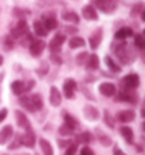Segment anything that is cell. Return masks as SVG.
Wrapping results in <instances>:
<instances>
[{
	"label": "cell",
	"mask_w": 145,
	"mask_h": 155,
	"mask_svg": "<svg viewBox=\"0 0 145 155\" xmlns=\"http://www.w3.org/2000/svg\"><path fill=\"white\" fill-rule=\"evenodd\" d=\"M64 42H65V35H62V34H57V35L51 40V42H49V51H51L52 54H59Z\"/></svg>",
	"instance_id": "cell-5"
},
{
	"label": "cell",
	"mask_w": 145,
	"mask_h": 155,
	"mask_svg": "<svg viewBox=\"0 0 145 155\" xmlns=\"http://www.w3.org/2000/svg\"><path fill=\"white\" fill-rule=\"evenodd\" d=\"M144 10H145V4L140 2V3H135L133 6V8H131V13H130V14H131L133 17H137L138 14H140V13H142Z\"/></svg>",
	"instance_id": "cell-33"
},
{
	"label": "cell",
	"mask_w": 145,
	"mask_h": 155,
	"mask_svg": "<svg viewBox=\"0 0 145 155\" xmlns=\"http://www.w3.org/2000/svg\"><path fill=\"white\" fill-rule=\"evenodd\" d=\"M99 64H100V61H99V57H97L96 54H90L87 57V61H86V68H87V71H96L99 69Z\"/></svg>",
	"instance_id": "cell-17"
},
{
	"label": "cell",
	"mask_w": 145,
	"mask_h": 155,
	"mask_svg": "<svg viewBox=\"0 0 145 155\" xmlns=\"http://www.w3.org/2000/svg\"><path fill=\"white\" fill-rule=\"evenodd\" d=\"M85 116L90 120H97L99 118V110L94 106H86L85 107Z\"/></svg>",
	"instance_id": "cell-26"
},
{
	"label": "cell",
	"mask_w": 145,
	"mask_h": 155,
	"mask_svg": "<svg viewBox=\"0 0 145 155\" xmlns=\"http://www.w3.org/2000/svg\"><path fill=\"white\" fill-rule=\"evenodd\" d=\"M41 65H42V66H40V68H38L35 72L40 75V76H44V75L48 74V69H49V68H48V65H47L45 62H44V64H41Z\"/></svg>",
	"instance_id": "cell-38"
},
{
	"label": "cell",
	"mask_w": 145,
	"mask_h": 155,
	"mask_svg": "<svg viewBox=\"0 0 145 155\" xmlns=\"http://www.w3.org/2000/svg\"><path fill=\"white\" fill-rule=\"evenodd\" d=\"M35 133L32 131V128H30V130L25 131V134L21 137V144L23 145H25L27 148H34V145H35Z\"/></svg>",
	"instance_id": "cell-10"
},
{
	"label": "cell",
	"mask_w": 145,
	"mask_h": 155,
	"mask_svg": "<svg viewBox=\"0 0 145 155\" xmlns=\"http://www.w3.org/2000/svg\"><path fill=\"white\" fill-rule=\"evenodd\" d=\"M101 38H103V30L101 28L94 30V33L89 37V45H90V48H92L93 51L99 48V45H100V42H101Z\"/></svg>",
	"instance_id": "cell-7"
},
{
	"label": "cell",
	"mask_w": 145,
	"mask_h": 155,
	"mask_svg": "<svg viewBox=\"0 0 145 155\" xmlns=\"http://www.w3.org/2000/svg\"><path fill=\"white\" fill-rule=\"evenodd\" d=\"M94 3L100 12H103L104 14H111L116 12L118 0H94Z\"/></svg>",
	"instance_id": "cell-2"
},
{
	"label": "cell",
	"mask_w": 145,
	"mask_h": 155,
	"mask_svg": "<svg viewBox=\"0 0 145 155\" xmlns=\"http://www.w3.org/2000/svg\"><path fill=\"white\" fill-rule=\"evenodd\" d=\"M20 104L24 107V109H27L28 111H31V113L35 111V109H34V106H32V103H31L30 96H21L20 97Z\"/></svg>",
	"instance_id": "cell-28"
},
{
	"label": "cell",
	"mask_w": 145,
	"mask_h": 155,
	"mask_svg": "<svg viewBox=\"0 0 145 155\" xmlns=\"http://www.w3.org/2000/svg\"><path fill=\"white\" fill-rule=\"evenodd\" d=\"M141 17H142V20H144V21H145V10H144V12H142V13H141Z\"/></svg>",
	"instance_id": "cell-50"
},
{
	"label": "cell",
	"mask_w": 145,
	"mask_h": 155,
	"mask_svg": "<svg viewBox=\"0 0 145 155\" xmlns=\"http://www.w3.org/2000/svg\"><path fill=\"white\" fill-rule=\"evenodd\" d=\"M58 144H59L61 148H68L72 143H71V141H64V140H58Z\"/></svg>",
	"instance_id": "cell-44"
},
{
	"label": "cell",
	"mask_w": 145,
	"mask_h": 155,
	"mask_svg": "<svg viewBox=\"0 0 145 155\" xmlns=\"http://www.w3.org/2000/svg\"><path fill=\"white\" fill-rule=\"evenodd\" d=\"M62 18H64L65 21L73 23V24H77V23H79V16H77L75 12H62Z\"/></svg>",
	"instance_id": "cell-24"
},
{
	"label": "cell",
	"mask_w": 145,
	"mask_h": 155,
	"mask_svg": "<svg viewBox=\"0 0 145 155\" xmlns=\"http://www.w3.org/2000/svg\"><path fill=\"white\" fill-rule=\"evenodd\" d=\"M117 102H125V103H133V104H135V103H137V96H134L131 92L123 90V92H120L118 96H117Z\"/></svg>",
	"instance_id": "cell-14"
},
{
	"label": "cell",
	"mask_w": 145,
	"mask_h": 155,
	"mask_svg": "<svg viewBox=\"0 0 145 155\" xmlns=\"http://www.w3.org/2000/svg\"><path fill=\"white\" fill-rule=\"evenodd\" d=\"M51 59H52L54 62H57L58 65H59L61 62H62V61H61V58L58 57V54H52V55H51Z\"/></svg>",
	"instance_id": "cell-47"
},
{
	"label": "cell",
	"mask_w": 145,
	"mask_h": 155,
	"mask_svg": "<svg viewBox=\"0 0 145 155\" xmlns=\"http://www.w3.org/2000/svg\"><path fill=\"white\" fill-rule=\"evenodd\" d=\"M40 147H41V151H42V155H54L52 145L49 144L48 140L41 138L40 140Z\"/></svg>",
	"instance_id": "cell-21"
},
{
	"label": "cell",
	"mask_w": 145,
	"mask_h": 155,
	"mask_svg": "<svg viewBox=\"0 0 145 155\" xmlns=\"http://www.w3.org/2000/svg\"><path fill=\"white\" fill-rule=\"evenodd\" d=\"M92 140H93V137L90 133H81V134L76 135V143H81V144H87Z\"/></svg>",
	"instance_id": "cell-31"
},
{
	"label": "cell",
	"mask_w": 145,
	"mask_h": 155,
	"mask_svg": "<svg viewBox=\"0 0 145 155\" xmlns=\"http://www.w3.org/2000/svg\"><path fill=\"white\" fill-rule=\"evenodd\" d=\"M20 145H21V138H20V137H16V138H14V141L8 145V150H16V148H18Z\"/></svg>",
	"instance_id": "cell-40"
},
{
	"label": "cell",
	"mask_w": 145,
	"mask_h": 155,
	"mask_svg": "<svg viewBox=\"0 0 145 155\" xmlns=\"http://www.w3.org/2000/svg\"><path fill=\"white\" fill-rule=\"evenodd\" d=\"M116 85H113V83H110V82H103V83H100L99 85V92H100L103 96H106V97H111V96H114L116 94Z\"/></svg>",
	"instance_id": "cell-8"
},
{
	"label": "cell",
	"mask_w": 145,
	"mask_h": 155,
	"mask_svg": "<svg viewBox=\"0 0 145 155\" xmlns=\"http://www.w3.org/2000/svg\"><path fill=\"white\" fill-rule=\"evenodd\" d=\"M142 128H144V131H145V123H144V124H142Z\"/></svg>",
	"instance_id": "cell-52"
},
{
	"label": "cell",
	"mask_w": 145,
	"mask_h": 155,
	"mask_svg": "<svg viewBox=\"0 0 145 155\" xmlns=\"http://www.w3.org/2000/svg\"><path fill=\"white\" fill-rule=\"evenodd\" d=\"M64 31L65 33H68V34H75L77 31V28L76 27H72V25H66V27L64 28Z\"/></svg>",
	"instance_id": "cell-43"
},
{
	"label": "cell",
	"mask_w": 145,
	"mask_h": 155,
	"mask_svg": "<svg viewBox=\"0 0 145 155\" xmlns=\"http://www.w3.org/2000/svg\"><path fill=\"white\" fill-rule=\"evenodd\" d=\"M104 62H106V65H107V68H109V69L111 71V72H114V74H118V72L121 71V66L117 65L116 62H114L113 59H111V58L109 57V55H107V57L104 58Z\"/></svg>",
	"instance_id": "cell-29"
},
{
	"label": "cell",
	"mask_w": 145,
	"mask_h": 155,
	"mask_svg": "<svg viewBox=\"0 0 145 155\" xmlns=\"http://www.w3.org/2000/svg\"><path fill=\"white\" fill-rule=\"evenodd\" d=\"M12 90H13V93L17 94V96H21V94L25 92V85H24V82H21V81H14L12 83Z\"/></svg>",
	"instance_id": "cell-22"
},
{
	"label": "cell",
	"mask_w": 145,
	"mask_h": 155,
	"mask_svg": "<svg viewBox=\"0 0 145 155\" xmlns=\"http://www.w3.org/2000/svg\"><path fill=\"white\" fill-rule=\"evenodd\" d=\"M120 134L123 135V138H124L128 144H131L134 141V133H133V130H131L130 127H121Z\"/></svg>",
	"instance_id": "cell-23"
},
{
	"label": "cell",
	"mask_w": 145,
	"mask_h": 155,
	"mask_svg": "<svg viewBox=\"0 0 145 155\" xmlns=\"http://www.w3.org/2000/svg\"><path fill=\"white\" fill-rule=\"evenodd\" d=\"M133 28H130V27H123V28L117 30L116 31V40H125V38H128L133 35Z\"/></svg>",
	"instance_id": "cell-20"
},
{
	"label": "cell",
	"mask_w": 145,
	"mask_h": 155,
	"mask_svg": "<svg viewBox=\"0 0 145 155\" xmlns=\"http://www.w3.org/2000/svg\"><path fill=\"white\" fill-rule=\"evenodd\" d=\"M28 33V25H27V21L24 18H20L17 21V24L12 28V33H10V37L12 38H20L27 35Z\"/></svg>",
	"instance_id": "cell-3"
},
{
	"label": "cell",
	"mask_w": 145,
	"mask_h": 155,
	"mask_svg": "<svg viewBox=\"0 0 145 155\" xmlns=\"http://www.w3.org/2000/svg\"><path fill=\"white\" fill-rule=\"evenodd\" d=\"M64 117H65V124H66V126H69L71 128H73V130L79 126L77 120L73 117V116H71V114H68V113H66V114H64Z\"/></svg>",
	"instance_id": "cell-32"
},
{
	"label": "cell",
	"mask_w": 145,
	"mask_h": 155,
	"mask_svg": "<svg viewBox=\"0 0 145 155\" xmlns=\"http://www.w3.org/2000/svg\"><path fill=\"white\" fill-rule=\"evenodd\" d=\"M86 61H87V52L77 54V57H76V64L77 65H85Z\"/></svg>",
	"instance_id": "cell-35"
},
{
	"label": "cell",
	"mask_w": 145,
	"mask_h": 155,
	"mask_svg": "<svg viewBox=\"0 0 145 155\" xmlns=\"http://www.w3.org/2000/svg\"><path fill=\"white\" fill-rule=\"evenodd\" d=\"M82 16L85 17L86 20H90V21H96L97 17H99V14H97V10L93 6H90V4H87V6H85V7L82 8Z\"/></svg>",
	"instance_id": "cell-12"
},
{
	"label": "cell",
	"mask_w": 145,
	"mask_h": 155,
	"mask_svg": "<svg viewBox=\"0 0 145 155\" xmlns=\"http://www.w3.org/2000/svg\"><path fill=\"white\" fill-rule=\"evenodd\" d=\"M114 51H116L117 57L120 58V61L123 62V64H130L131 61L135 59L134 54H131L128 45L125 44V42H120V45H117L116 48H114Z\"/></svg>",
	"instance_id": "cell-1"
},
{
	"label": "cell",
	"mask_w": 145,
	"mask_h": 155,
	"mask_svg": "<svg viewBox=\"0 0 145 155\" xmlns=\"http://www.w3.org/2000/svg\"><path fill=\"white\" fill-rule=\"evenodd\" d=\"M30 99H31V103H32V106H34V109H35V111L41 110V109L44 107V103H42L41 94L35 93V94H32V96H30Z\"/></svg>",
	"instance_id": "cell-27"
},
{
	"label": "cell",
	"mask_w": 145,
	"mask_h": 155,
	"mask_svg": "<svg viewBox=\"0 0 145 155\" xmlns=\"http://www.w3.org/2000/svg\"><path fill=\"white\" fill-rule=\"evenodd\" d=\"M23 155H28V154H23Z\"/></svg>",
	"instance_id": "cell-54"
},
{
	"label": "cell",
	"mask_w": 145,
	"mask_h": 155,
	"mask_svg": "<svg viewBox=\"0 0 145 155\" xmlns=\"http://www.w3.org/2000/svg\"><path fill=\"white\" fill-rule=\"evenodd\" d=\"M44 25L47 27V30L48 31H51V30H55L58 27V20L55 18V14L54 13H51V14H47V16L44 17Z\"/></svg>",
	"instance_id": "cell-16"
},
{
	"label": "cell",
	"mask_w": 145,
	"mask_h": 155,
	"mask_svg": "<svg viewBox=\"0 0 145 155\" xmlns=\"http://www.w3.org/2000/svg\"><path fill=\"white\" fill-rule=\"evenodd\" d=\"M14 38H12L10 35H6V37L3 38V45L6 49H12L13 47H14Z\"/></svg>",
	"instance_id": "cell-34"
},
{
	"label": "cell",
	"mask_w": 145,
	"mask_h": 155,
	"mask_svg": "<svg viewBox=\"0 0 145 155\" xmlns=\"http://www.w3.org/2000/svg\"><path fill=\"white\" fill-rule=\"evenodd\" d=\"M97 137H99V143L103 145V147H110L111 145V138L107 137V135L103 133V131H97Z\"/></svg>",
	"instance_id": "cell-30"
},
{
	"label": "cell",
	"mask_w": 145,
	"mask_h": 155,
	"mask_svg": "<svg viewBox=\"0 0 145 155\" xmlns=\"http://www.w3.org/2000/svg\"><path fill=\"white\" fill-rule=\"evenodd\" d=\"M141 116L145 118V107H144V109H142V110H141Z\"/></svg>",
	"instance_id": "cell-49"
},
{
	"label": "cell",
	"mask_w": 145,
	"mask_h": 155,
	"mask_svg": "<svg viewBox=\"0 0 145 155\" xmlns=\"http://www.w3.org/2000/svg\"><path fill=\"white\" fill-rule=\"evenodd\" d=\"M45 48V44L42 40H32L31 44H30V54H31L32 57H40L42 51Z\"/></svg>",
	"instance_id": "cell-6"
},
{
	"label": "cell",
	"mask_w": 145,
	"mask_h": 155,
	"mask_svg": "<svg viewBox=\"0 0 145 155\" xmlns=\"http://www.w3.org/2000/svg\"><path fill=\"white\" fill-rule=\"evenodd\" d=\"M75 90H76V82L73 79H66L64 82V93L66 99H73L75 96Z\"/></svg>",
	"instance_id": "cell-9"
},
{
	"label": "cell",
	"mask_w": 145,
	"mask_h": 155,
	"mask_svg": "<svg viewBox=\"0 0 145 155\" xmlns=\"http://www.w3.org/2000/svg\"><path fill=\"white\" fill-rule=\"evenodd\" d=\"M144 35H145V30H144Z\"/></svg>",
	"instance_id": "cell-53"
},
{
	"label": "cell",
	"mask_w": 145,
	"mask_h": 155,
	"mask_svg": "<svg viewBox=\"0 0 145 155\" xmlns=\"http://www.w3.org/2000/svg\"><path fill=\"white\" fill-rule=\"evenodd\" d=\"M61 102H62V96H61L59 90H58V87L52 86L51 90H49V103H51L54 107H58L61 104Z\"/></svg>",
	"instance_id": "cell-13"
},
{
	"label": "cell",
	"mask_w": 145,
	"mask_h": 155,
	"mask_svg": "<svg viewBox=\"0 0 145 155\" xmlns=\"http://www.w3.org/2000/svg\"><path fill=\"white\" fill-rule=\"evenodd\" d=\"M85 40L82 37H72L69 40V48L71 49H76V48H82L85 47Z\"/></svg>",
	"instance_id": "cell-25"
},
{
	"label": "cell",
	"mask_w": 145,
	"mask_h": 155,
	"mask_svg": "<svg viewBox=\"0 0 145 155\" xmlns=\"http://www.w3.org/2000/svg\"><path fill=\"white\" fill-rule=\"evenodd\" d=\"M144 103H145V99H144Z\"/></svg>",
	"instance_id": "cell-55"
},
{
	"label": "cell",
	"mask_w": 145,
	"mask_h": 155,
	"mask_svg": "<svg viewBox=\"0 0 145 155\" xmlns=\"http://www.w3.org/2000/svg\"><path fill=\"white\" fill-rule=\"evenodd\" d=\"M135 118V113L134 110H123L120 113H117V120L120 123H130Z\"/></svg>",
	"instance_id": "cell-15"
},
{
	"label": "cell",
	"mask_w": 145,
	"mask_h": 155,
	"mask_svg": "<svg viewBox=\"0 0 145 155\" xmlns=\"http://www.w3.org/2000/svg\"><path fill=\"white\" fill-rule=\"evenodd\" d=\"M81 155H94V152H93L92 148L83 147V148H82V151H81Z\"/></svg>",
	"instance_id": "cell-42"
},
{
	"label": "cell",
	"mask_w": 145,
	"mask_h": 155,
	"mask_svg": "<svg viewBox=\"0 0 145 155\" xmlns=\"http://www.w3.org/2000/svg\"><path fill=\"white\" fill-rule=\"evenodd\" d=\"M114 155H125L124 154V152H123V151H121V150H120V148H114Z\"/></svg>",
	"instance_id": "cell-48"
},
{
	"label": "cell",
	"mask_w": 145,
	"mask_h": 155,
	"mask_svg": "<svg viewBox=\"0 0 145 155\" xmlns=\"http://www.w3.org/2000/svg\"><path fill=\"white\" fill-rule=\"evenodd\" d=\"M104 121H106V124H107L110 128H113V127H114V123L111 121V117L109 116V111H107V110L104 111Z\"/></svg>",
	"instance_id": "cell-41"
},
{
	"label": "cell",
	"mask_w": 145,
	"mask_h": 155,
	"mask_svg": "<svg viewBox=\"0 0 145 155\" xmlns=\"http://www.w3.org/2000/svg\"><path fill=\"white\" fill-rule=\"evenodd\" d=\"M16 120H17V124H18V127L20 128H23V130H30L31 128V126H30V121H28V118H27V116L23 113L21 110H16Z\"/></svg>",
	"instance_id": "cell-11"
},
{
	"label": "cell",
	"mask_w": 145,
	"mask_h": 155,
	"mask_svg": "<svg viewBox=\"0 0 145 155\" xmlns=\"http://www.w3.org/2000/svg\"><path fill=\"white\" fill-rule=\"evenodd\" d=\"M24 85H25V92H28V90L31 89L32 86L35 85V82H34V81H28L27 83H24Z\"/></svg>",
	"instance_id": "cell-46"
},
{
	"label": "cell",
	"mask_w": 145,
	"mask_h": 155,
	"mask_svg": "<svg viewBox=\"0 0 145 155\" xmlns=\"http://www.w3.org/2000/svg\"><path fill=\"white\" fill-rule=\"evenodd\" d=\"M12 137H13V127L4 126L2 128V131H0V144H6Z\"/></svg>",
	"instance_id": "cell-18"
},
{
	"label": "cell",
	"mask_w": 145,
	"mask_h": 155,
	"mask_svg": "<svg viewBox=\"0 0 145 155\" xmlns=\"http://www.w3.org/2000/svg\"><path fill=\"white\" fill-rule=\"evenodd\" d=\"M76 150H77V144H71L66 151H65V155H75L76 154Z\"/></svg>",
	"instance_id": "cell-39"
},
{
	"label": "cell",
	"mask_w": 145,
	"mask_h": 155,
	"mask_svg": "<svg viewBox=\"0 0 145 155\" xmlns=\"http://www.w3.org/2000/svg\"><path fill=\"white\" fill-rule=\"evenodd\" d=\"M72 133H73V128H71V127L66 126V124L59 127V134L61 135H71Z\"/></svg>",
	"instance_id": "cell-36"
},
{
	"label": "cell",
	"mask_w": 145,
	"mask_h": 155,
	"mask_svg": "<svg viewBox=\"0 0 145 155\" xmlns=\"http://www.w3.org/2000/svg\"><path fill=\"white\" fill-rule=\"evenodd\" d=\"M135 45L138 48H144L145 49V38L144 35H135Z\"/></svg>",
	"instance_id": "cell-37"
},
{
	"label": "cell",
	"mask_w": 145,
	"mask_h": 155,
	"mask_svg": "<svg viewBox=\"0 0 145 155\" xmlns=\"http://www.w3.org/2000/svg\"><path fill=\"white\" fill-rule=\"evenodd\" d=\"M123 90H127V92H131V90L137 89L140 86V78L137 74H128L127 76L123 78Z\"/></svg>",
	"instance_id": "cell-4"
},
{
	"label": "cell",
	"mask_w": 145,
	"mask_h": 155,
	"mask_svg": "<svg viewBox=\"0 0 145 155\" xmlns=\"http://www.w3.org/2000/svg\"><path fill=\"white\" fill-rule=\"evenodd\" d=\"M32 27H34V31H35V34L37 35H38V37H47V35H48V30H47V27H45L44 25V23H42V21H34V25H32Z\"/></svg>",
	"instance_id": "cell-19"
},
{
	"label": "cell",
	"mask_w": 145,
	"mask_h": 155,
	"mask_svg": "<svg viewBox=\"0 0 145 155\" xmlns=\"http://www.w3.org/2000/svg\"><path fill=\"white\" fill-rule=\"evenodd\" d=\"M6 116H7V109H2V110H0V123L6 118Z\"/></svg>",
	"instance_id": "cell-45"
},
{
	"label": "cell",
	"mask_w": 145,
	"mask_h": 155,
	"mask_svg": "<svg viewBox=\"0 0 145 155\" xmlns=\"http://www.w3.org/2000/svg\"><path fill=\"white\" fill-rule=\"evenodd\" d=\"M3 65V57H2V55H0V66Z\"/></svg>",
	"instance_id": "cell-51"
}]
</instances>
